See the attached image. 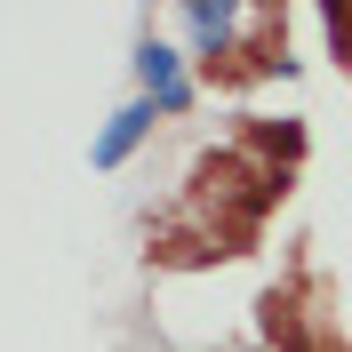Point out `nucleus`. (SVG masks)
Wrapping results in <instances>:
<instances>
[{
  "label": "nucleus",
  "instance_id": "1",
  "mask_svg": "<svg viewBox=\"0 0 352 352\" xmlns=\"http://www.w3.org/2000/svg\"><path fill=\"white\" fill-rule=\"evenodd\" d=\"M136 80H144V96L160 104V120H176V112L192 104V80H184V48H168V41H144V48H136Z\"/></svg>",
  "mask_w": 352,
  "mask_h": 352
},
{
  "label": "nucleus",
  "instance_id": "2",
  "mask_svg": "<svg viewBox=\"0 0 352 352\" xmlns=\"http://www.w3.org/2000/svg\"><path fill=\"white\" fill-rule=\"evenodd\" d=\"M153 120H160V104H153V96H136V104H120V112L104 120V129H96V144H88V160H96V168H120V160H129L136 144L153 136Z\"/></svg>",
  "mask_w": 352,
  "mask_h": 352
},
{
  "label": "nucleus",
  "instance_id": "3",
  "mask_svg": "<svg viewBox=\"0 0 352 352\" xmlns=\"http://www.w3.org/2000/svg\"><path fill=\"white\" fill-rule=\"evenodd\" d=\"M176 24H184V32H192V48L217 65V48L241 32V8H232V0H192V8H176Z\"/></svg>",
  "mask_w": 352,
  "mask_h": 352
}]
</instances>
